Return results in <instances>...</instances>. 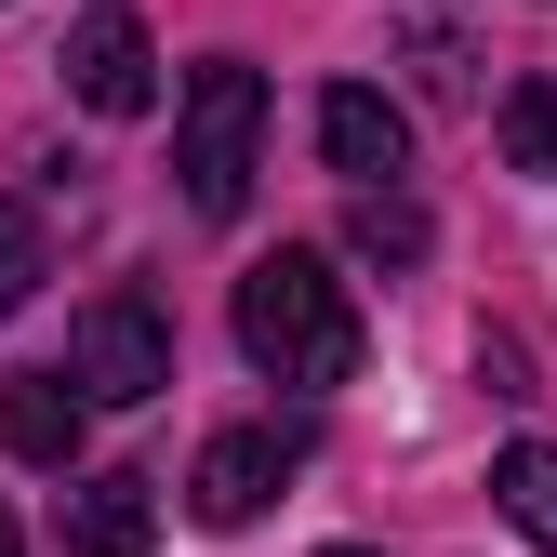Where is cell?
<instances>
[{
	"label": "cell",
	"mask_w": 557,
	"mask_h": 557,
	"mask_svg": "<svg viewBox=\"0 0 557 557\" xmlns=\"http://www.w3.org/2000/svg\"><path fill=\"white\" fill-rule=\"evenodd\" d=\"M239 359L265 385H359V293L332 278V252H265L239 265Z\"/></svg>",
	"instance_id": "obj_1"
},
{
	"label": "cell",
	"mask_w": 557,
	"mask_h": 557,
	"mask_svg": "<svg viewBox=\"0 0 557 557\" xmlns=\"http://www.w3.org/2000/svg\"><path fill=\"white\" fill-rule=\"evenodd\" d=\"M252 147H265V81L239 53L186 66V94H173V173H186V213L199 226H226L252 199Z\"/></svg>",
	"instance_id": "obj_2"
},
{
	"label": "cell",
	"mask_w": 557,
	"mask_h": 557,
	"mask_svg": "<svg viewBox=\"0 0 557 557\" xmlns=\"http://www.w3.org/2000/svg\"><path fill=\"white\" fill-rule=\"evenodd\" d=\"M173 385V319L147 293H94L81 332H66V398L81 411H147Z\"/></svg>",
	"instance_id": "obj_3"
},
{
	"label": "cell",
	"mask_w": 557,
	"mask_h": 557,
	"mask_svg": "<svg viewBox=\"0 0 557 557\" xmlns=\"http://www.w3.org/2000/svg\"><path fill=\"white\" fill-rule=\"evenodd\" d=\"M53 66H66V94H81L94 120H147L160 107V40H147V14H120V0H94Z\"/></svg>",
	"instance_id": "obj_4"
},
{
	"label": "cell",
	"mask_w": 557,
	"mask_h": 557,
	"mask_svg": "<svg viewBox=\"0 0 557 557\" xmlns=\"http://www.w3.org/2000/svg\"><path fill=\"white\" fill-rule=\"evenodd\" d=\"M319 160L359 186V199H372V186H398V173H411V107H398V94H372V81H332V94H319Z\"/></svg>",
	"instance_id": "obj_5"
},
{
	"label": "cell",
	"mask_w": 557,
	"mask_h": 557,
	"mask_svg": "<svg viewBox=\"0 0 557 557\" xmlns=\"http://www.w3.org/2000/svg\"><path fill=\"white\" fill-rule=\"evenodd\" d=\"M278 478H293V438H278V425H226L213 451H199V478H186V505L213 518V531H252V518L278 505Z\"/></svg>",
	"instance_id": "obj_6"
},
{
	"label": "cell",
	"mask_w": 557,
	"mask_h": 557,
	"mask_svg": "<svg viewBox=\"0 0 557 557\" xmlns=\"http://www.w3.org/2000/svg\"><path fill=\"white\" fill-rule=\"evenodd\" d=\"M81 425H94V411L66 398V372H0V451H14V465L66 478V465H81Z\"/></svg>",
	"instance_id": "obj_7"
},
{
	"label": "cell",
	"mask_w": 557,
	"mask_h": 557,
	"mask_svg": "<svg viewBox=\"0 0 557 557\" xmlns=\"http://www.w3.org/2000/svg\"><path fill=\"white\" fill-rule=\"evenodd\" d=\"M160 544V478H81L66 492V557H147Z\"/></svg>",
	"instance_id": "obj_8"
},
{
	"label": "cell",
	"mask_w": 557,
	"mask_h": 557,
	"mask_svg": "<svg viewBox=\"0 0 557 557\" xmlns=\"http://www.w3.org/2000/svg\"><path fill=\"white\" fill-rule=\"evenodd\" d=\"M492 505H505V531H518V544H544V557H557V438L492 451Z\"/></svg>",
	"instance_id": "obj_9"
},
{
	"label": "cell",
	"mask_w": 557,
	"mask_h": 557,
	"mask_svg": "<svg viewBox=\"0 0 557 557\" xmlns=\"http://www.w3.org/2000/svg\"><path fill=\"white\" fill-rule=\"evenodd\" d=\"M505 160L518 173H557V81H518L505 94Z\"/></svg>",
	"instance_id": "obj_10"
},
{
	"label": "cell",
	"mask_w": 557,
	"mask_h": 557,
	"mask_svg": "<svg viewBox=\"0 0 557 557\" xmlns=\"http://www.w3.org/2000/svg\"><path fill=\"white\" fill-rule=\"evenodd\" d=\"M40 265H53V252H40V213H27V199H0V319L40 293Z\"/></svg>",
	"instance_id": "obj_11"
},
{
	"label": "cell",
	"mask_w": 557,
	"mask_h": 557,
	"mask_svg": "<svg viewBox=\"0 0 557 557\" xmlns=\"http://www.w3.org/2000/svg\"><path fill=\"white\" fill-rule=\"evenodd\" d=\"M359 252H372V265H411V252H425V213H411L398 186H372V199H359Z\"/></svg>",
	"instance_id": "obj_12"
},
{
	"label": "cell",
	"mask_w": 557,
	"mask_h": 557,
	"mask_svg": "<svg viewBox=\"0 0 557 557\" xmlns=\"http://www.w3.org/2000/svg\"><path fill=\"white\" fill-rule=\"evenodd\" d=\"M411 66H425V94H465V40H438V27H425V40H411Z\"/></svg>",
	"instance_id": "obj_13"
},
{
	"label": "cell",
	"mask_w": 557,
	"mask_h": 557,
	"mask_svg": "<svg viewBox=\"0 0 557 557\" xmlns=\"http://www.w3.org/2000/svg\"><path fill=\"white\" fill-rule=\"evenodd\" d=\"M0 557H27V544H14V518H0Z\"/></svg>",
	"instance_id": "obj_14"
},
{
	"label": "cell",
	"mask_w": 557,
	"mask_h": 557,
	"mask_svg": "<svg viewBox=\"0 0 557 557\" xmlns=\"http://www.w3.org/2000/svg\"><path fill=\"white\" fill-rule=\"evenodd\" d=\"M319 557H372V544H319Z\"/></svg>",
	"instance_id": "obj_15"
}]
</instances>
